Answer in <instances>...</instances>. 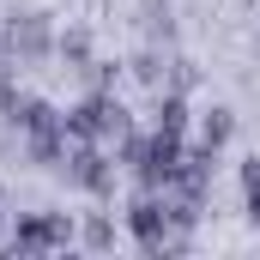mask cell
<instances>
[{
    "instance_id": "52a82bcc",
    "label": "cell",
    "mask_w": 260,
    "mask_h": 260,
    "mask_svg": "<svg viewBox=\"0 0 260 260\" xmlns=\"http://www.w3.org/2000/svg\"><path fill=\"white\" fill-rule=\"evenodd\" d=\"M151 127H164V133H188V97H182V91H157Z\"/></svg>"
},
{
    "instance_id": "ba28073f",
    "label": "cell",
    "mask_w": 260,
    "mask_h": 260,
    "mask_svg": "<svg viewBox=\"0 0 260 260\" xmlns=\"http://www.w3.org/2000/svg\"><path fill=\"white\" fill-rule=\"evenodd\" d=\"M230 127H236V115H230V109H212V115L200 121V145H212V151H218V145L230 139Z\"/></svg>"
},
{
    "instance_id": "277c9868",
    "label": "cell",
    "mask_w": 260,
    "mask_h": 260,
    "mask_svg": "<svg viewBox=\"0 0 260 260\" xmlns=\"http://www.w3.org/2000/svg\"><path fill=\"white\" fill-rule=\"evenodd\" d=\"M73 242V224L61 212H24L18 230H12V248L18 254H49V248H67Z\"/></svg>"
},
{
    "instance_id": "30bf717a",
    "label": "cell",
    "mask_w": 260,
    "mask_h": 260,
    "mask_svg": "<svg viewBox=\"0 0 260 260\" xmlns=\"http://www.w3.org/2000/svg\"><path fill=\"white\" fill-rule=\"evenodd\" d=\"M170 67H176V61H164V55H157V49H145V55H139V61H133V73H139V79H145V85H151V91H164V73H170Z\"/></svg>"
},
{
    "instance_id": "3957f363",
    "label": "cell",
    "mask_w": 260,
    "mask_h": 260,
    "mask_svg": "<svg viewBox=\"0 0 260 260\" xmlns=\"http://www.w3.org/2000/svg\"><path fill=\"white\" fill-rule=\"evenodd\" d=\"M61 176L73 188H85V194H115V164L91 145V139H79V145H67L61 157Z\"/></svg>"
},
{
    "instance_id": "7a4b0ae2",
    "label": "cell",
    "mask_w": 260,
    "mask_h": 260,
    "mask_svg": "<svg viewBox=\"0 0 260 260\" xmlns=\"http://www.w3.org/2000/svg\"><path fill=\"white\" fill-rule=\"evenodd\" d=\"M61 121H67L73 139H121V133H127V109H121L109 91H91L85 103H73V109H67Z\"/></svg>"
},
{
    "instance_id": "5bb4252c",
    "label": "cell",
    "mask_w": 260,
    "mask_h": 260,
    "mask_svg": "<svg viewBox=\"0 0 260 260\" xmlns=\"http://www.w3.org/2000/svg\"><path fill=\"white\" fill-rule=\"evenodd\" d=\"M0 61H6V55H0Z\"/></svg>"
},
{
    "instance_id": "5b68a950",
    "label": "cell",
    "mask_w": 260,
    "mask_h": 260,
    "mask_svg": "<svg viewBox=\"0 0 260 260\" xmlns=\"http://www.w3.org/2000/svg\"><path fill=\"white\" fill-rule=\"evenodd\" d=\"M6 49H12L18 61H43V55L55 49L49 18H43V12H12V18H6Z\"/></svg>"
},
{
    "instance_id": "7c38bea8",
    "label": "cell",
    "mask_w": 260,
    "mask_h": 260,
    "mask_svg": "<svg viewBox=\"0 0 260 260\" xmlns=\"http://www.w3.org/2000/svg\"><path fill=\"white\" fill-rule=\"evenodd\" d=\"M79 236H85V248H109V242H115V224H109V218H85Z\"/></svg>"
},
{
    "instance_id": "6da1fadb",
    "label": "cell",
    "mask_w": 260,
    "mask_h": 260,
    "mask_svg": "<svg viewBox=\"0 0 260 260\" xmlns=\"http://www.w3.org/2000/svg\"><path fill=\"white\" fill-rule=\"evenodd\" d=\"M127 230L145 254H176V230H170V194H151L139 188L127 206Z\"/></svg>"
},
{
    "instance_id": "8fae6325",
    "label": "cell",
    "mask_w": 260,
    "mask_h": 260,
    "mask_svg": "<svg viewBox=\"0 0 260 260\" xmlns=\"http://www.w3.org/2000/svg\"><path fill=\"white\" fill-rule=\"evenodd\" d=\"M55 49H61V61H67V67H91V37H85V30H67Z\"/></svg>"
},
{
    "instance_id": "8992f818",
    "label": "cell",
    "mask_w": 260,
    "mask_h": 260,
    "mask_svg": "<svg viewBox=\"0 0 260 260\" xmlns=\"http://www.w3.org/2000/svg\"><path fill=\"white\" fill-rule=\"evenodd\" d=\"M67 121L61 115H49V121H37V127H24V157L30 164H43V170H61V157H67Z\"/></svg>"
},
{
    "instance_id": "4fadbf2b",
    "label": "cell",
    "mask_w": 260,
    "mask_h": 260,
    "mask_svg": "<svg viewBox=\"0 0 260 260\" xmlns=\"http://www.w3.org/2000/svg\"><path fill=\"white\" fill-rule=\"evenodd\" d=\"M0 236H6V200H0Z\"/></svg>"
},
{
    "instance_id": "9c48e42d",
    "label": "cell",
    "mask_w": 260,
    "mask_h": 260,
    "mask_svg": "<svg viewBox=\"0 0 260 260\" xmlns=\"http://www.w3.org/2000/svg\"><path fill=\"white\" fill-rule=\"evenodd\" d=\"M242 200H248V224L260 230V157L242 164Z\"/></svg>"
}]
</instances>
